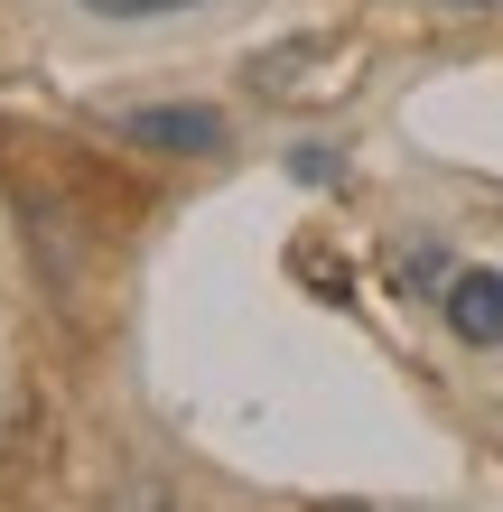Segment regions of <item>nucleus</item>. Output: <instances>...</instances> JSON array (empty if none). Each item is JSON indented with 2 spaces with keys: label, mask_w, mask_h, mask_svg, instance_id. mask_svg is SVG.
<instances>
[{
  "label": "nucleus",
  "mask_w": 503,
  "mask_h": 512,
  "mask_svg": "<svg viewBox=\"0 0 503 512\" xmlns=\"http://www.w3.org/2000/svg\"><path fill=\"white\" fill-rule=\"evenodd\" d=\"M112 131H122L131 149L215 159V149H224V112H215V103H131V112H112Z\"/></svg>",
  "instance_id": "obj_1"
},
{
  "label": "nucleus",
  "mask_w": 503,
  "mask_h": 512,
  "mask_svg": "<svg viewBox=\"0 0 503 512\" xmlns=\"http://www.w3.org/2000/svg\"><path fill=\"white\" fill-rule=\"evenodd\" d=\"M448 326L466 345H503V270H457L448 280Z\"/></svg>",
  "instance_id": "obj_2"
},
{
  "label": "nucleus",
  "mask_w": 503,
  "mask_h": 512,
  "mask_svg": "<svg viewBox=\"0 0 503 512\" xmlns=\"http://www.w3.org/2000/svg\"><path fill=\"white\" fill-rule=\"evenodd\" d=\"M94 19H177V10H205V0H75Z\"/></svg>",
  "instance_id": "obj_3"
},
{
  "label": "nucleus",
  "mask_w": 503,
  "mask_h": 512,
  "mask_svg": "<svg viewBox=\"0 0 503 512\" xmlns=\"http://www.w3.org/2000/svg\"><path fill=\"white\" fill-rule=\"evenodd\" d=\"M438 270H448V252H438V243H429V252H420V243H401V270H392V280H401L410 298H420V289L438 280Z\"/></svg>",
  "instance_id": "obj_4"
},
{
  "label": "nucleus",
  "mask_w": 503,
  "mask_h": 512,
  "mask_svg": "<svg viewBox=\"0 0 503 512\" xmlns=\"http://www.w3.org/2000/svg\"><path fill=\"white\" fill-rule=\"evenodd\" d=\"M289 177H308V187H327V177H336V159H327V149H299V159H289Z\"/></svg>",
  "instance_id": "obj_5"
},
{
  "label": "nucleus",
  "mask_w": 503,
  "mask_h": 512,
  "mask_svg": "<svg viewBox=\"0 0 503 512\" xmlns=\"http://www.w3.org/2000/svg\"><path fill=\"white\" fill-rule=\"evenodd\" d=\"M448 10H494V0H448Z\"/></svg>",
  "instance_id": "obj_6"
}]
</instances>
